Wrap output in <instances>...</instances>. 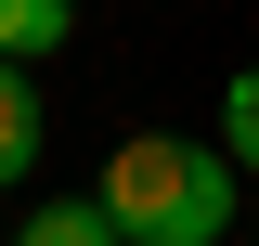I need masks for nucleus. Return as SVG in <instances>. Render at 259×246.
Returning <instances> with one entry per match:
<instances>
[{"instance_id": "5", "label": "nucleus", "mask_w": 259, "mask_h": 246, "mask_svg": "<svg viewBox=\"0 0 259 246\" xmlns=\"http://www.w3.org/2000/svg\"><path fill=\"white\" fill-rule=\"evenodd\" d=\"M221 155L259 182V65H233V91H221Z\"/></svg>"}, {"instance_id": "1", "label": "nucleus", "mask_w": 259, "mask_h": 246, "mask_svg": "<svg viewBox=\"0 0 259 246\" xmlns=\"http://www.w3.org/2000/svg\"><path fill=\"white\" fill-rule=\"evenodd\" d=\"M91 194L117 208L130 246H221L233 233V155L194 143V130H130Z\"/></svg>"}, {"instance_id": "3", "label": "nucleus", "mask_w": 259, "mask_h": 246, "mask_svg": "<svg viewBox=\"0 0 259 246\" xmlns=\"http://www.w3.org/2000/svg\"><path fill=\"white\" fill-rule=\"evenodd\" d=\"M39 130H52V117H39V91H26V65L0 52V194L26 182V155H39Z\"/></svg>"}, {"instance_id": "4", "label": "nucleus", "mask_w": 259, "mask_h": 246, "mask_svg": "<svg viewBox=\"0 0 259 246\" xmlns=\"http://www.w3.org/2000/svg\"><path fill=\"white\" fill-rule=\"evenodd\" d=\"M65 39H78V0H0V52H13V65L65 52Z\"/></svg>"}, {"instance_id": "2", "label": "nucleus", "mask_w": 259, "mask_h": 246, "mask_svg": "<svg viewBox=\"0 0 259 246\" xmlns=\"http://www.w3.org/2000/svg\"><path fill=\"white\" fill-rule=\"evenodd\" d=\"M13 246H130V233H117L104 194H52V208H26V233H13Z\"/></svg>"}]
</instances>
